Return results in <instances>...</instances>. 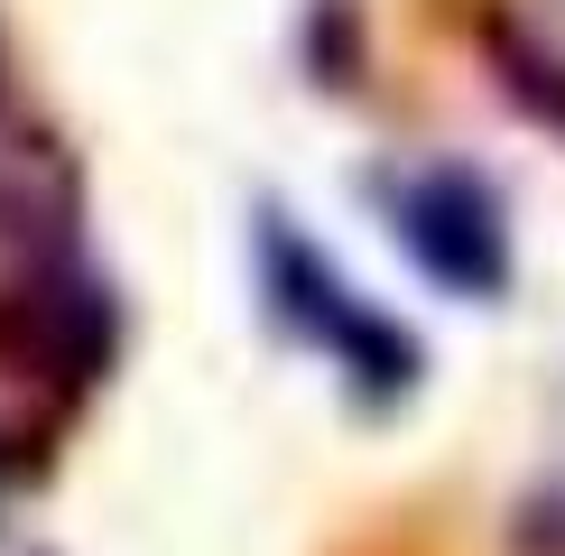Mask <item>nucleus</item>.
I'll return each instance as SVG.
<instances>
[{
    "label": "nucleus",
    "instance_id": "obj_1",
    "mask_svg": "<svg viewBox=\"0 0 565 556\" xmlns=\"http://www.w3.org/2000/svg\"><path fill=\"white\" fill-rule=\"evenodd\" d=\"M260 278H269V307L278 324H297L306 343H324L362 399H398V389L417 381V343L398 334V324L381 307H362L352 297V278L324 260L316 242L288 223V214H260Z\"/></svg>",
    "mask_w": 565,
    "mask_h": 556
},
{
    "label": "nucleus",
    "instance_id": "obj_2",
    "mask_svg": "<svg viewBox=\"0 0 565 556\" xmlns=\"http://www.w3.org/2000/svg\"><path fill=\"white\" fill-rule=\"evenodd\" d=\"M381 214L398 232L417 269L445 297H501L510 288V232H501V195L463 168H408L381 177Z\"/></svg>",
    "mask_w": 565,
    "mask_h": 556
},
{
    "label": "nucleus",
    "instance_id": "obj_3",
    "mask_svg": "<svg viewBox=\"0 0 565 556\" xmlns=\"http://www.w3.org/2000/svg\"><path fill=\"white\" fill-rule=\"evenodd\" d=\"M491 46H501L510 93H520L537 121H556V130H565V65H556V56H537V46H520V38H491Z\"/></svg>",
    "mask_w": 565,
    "mask_h": 556
}]
</instances>
